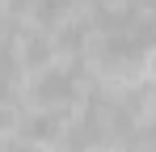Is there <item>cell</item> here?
<instances>
[{"label":"cell","instance_id":"4","mask_svg":"<svg viewBox=\"0 0 156 152\" xmlns=\"http://www.w3.org/2000/svg\"><path fill=\"white\" fill-rule=\"evenodd\" d=\"M80 42H84V25L80 21H68L63 30H59V47L63 51H80Z\"/></svg>","mask_w":156,"mask_h":152},{"label":"cell","instance_id":"2","mask_svg":"<svg viewBox=\"0 0 156 152\" xmlns=\"http://www.w3.org/2000/svg\"><path fill=\"white\" fill-rule=\"evenodd\" d=\"M17 135L26 139V144H42V139H55L59 135V114L55 110H30L26 118H17Z\"/></svg>","mask_w":156,"mask_h":152},{"label":"cell","instance_id":"1","mask_svg":"<svg viewBox=\"0 0 156 152\" xmlns=\"http://www.w3.org/2000/svg\"><path fill=\"white\" fill-rule=\"evenodd\" d=\"M76 97V76L68 68H42L38 80H30V101L38 110H63Z\"/></svg>","mask_w":156,"mask_h":152},{"label":"cell","instance_id":"5","mask_svg":"<svg viewBox=\"0 0 156 152\" xmlns=\"http://www.w3.org/2000/svg\"><path fill=\"white\" fill-rule=\"evenodd\" d=\"M139 139H144L148 148H156V114H152V118H148V127L139 131Z\"/></svg>","mask_w":156,"mask_h":152},{"label":"cell","instance_id":"6","mask_svg":"<svg viewBox=\"0 0 156 152\" xmlns=\"http://www.w3.org/2000/svg\"><path fill=\"white\" fill-rule=\"evenodd\" d=\"M9 152H42L38 144H26V139H9Z\"/></svg>","mask_w":156,"mask_h":152},{"label":"cell","instance_id":"3","mask_svg":"<svg viewBox=\"0 0 156 152\" xmlns=\"http://www.w3.org/2000/svg\"><path fill=\"white\" fill-rule=\"evenodd\" d=\"M47 59H51V42L42 34H30L26 38V63L30 68H47Z\"/></svg>","mask_w":156,"mask_h":152}]
</instances>
